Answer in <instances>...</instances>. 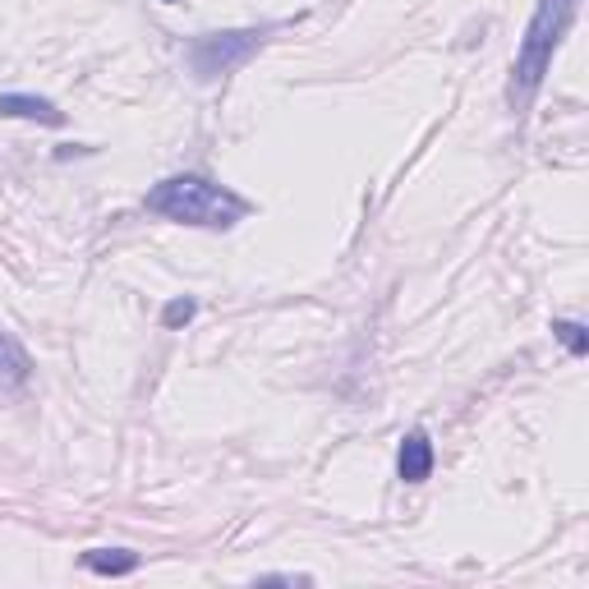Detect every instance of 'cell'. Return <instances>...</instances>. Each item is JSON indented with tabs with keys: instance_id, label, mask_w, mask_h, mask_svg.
I'll list each match as a JSON object with an SVG mask.
<instances>
[{
	"instance_id": "obj_1",
	"label": "cell",
	"mask_w": 589,
	"mask_h": 589,
	"mask_svg": "<svg viewBox=\"0 0 589 589\" xmlns=\"http://www.w3.org/2000/svg\"><path fill=\"white\" fill-rule=\"evenodd\" d=\"M143 208L166 216V222L203 226V231H231L235 222L249 216V203L239 199V193L212 185L208 176H170L162 185H152Z\"/></svg>"
},
{
	"instance_id": "obj_2",
	"label": "cell",
	"mask_w": 589,
	"mask_h": 589,
	"mask_svg": "<svg viewBox=\"0 0 589 589\" xmlns=\"http://www.w3.org/2000/svg\"><path fill=\"white\" fill-rule=\"evenodd\" d=\"M576 10H580V0H539L534 5L526 42H520V51H516V97L520 102H530L539 93L543 74L553 70V56L562 47L566 28H572Z\"/></svg>"
},
{
	"instance_id": "obj_3",
	"label": "cell",
	"mask_w": 589,
	"mask_h": 589,
	"mask_svg": "<svg viewBox=\"0 0 589 589\" xmlns=\"http://www.w3.org/2000/svg\"><path fill=\"white\" fill-rule=\"evenodd\" d=\"M268 28H231V33H199L189 42V70L199 79H222L239 70L258 47H263Z\"/></svg>"
},
{
	"instance_id": "obj_4",
	"label": "cell",
	"mask_w": 589,
	"mask_h": 589,
	"mask_svg": "<svg viewBox=\"0 0 589 589\" xmlns=\"http://www.w3.org/2000/svg\"><path fill=\"white\" fill-rule=\"evenodd\" d=\"M433 443H428V433L424 428H410L405 438H401V451H397V474H401V484H424V479L433 474Z\"/></svg>"
},
{
	"instance_id": "obj_5",
	"label": "cell",
	"mask_w": 589,
	"mask_h": 589,
	"mask_svg": "<svg viewBox=\"0 0 589 589\" xmlns=\"http://www.w3.org/2000/svg\"><path fill=\"white\" fill-rule=\"evenodd\" d=\"M0 116H14V120H37V125H64V111L47 97H33V93H0Z\"/></svg>"
},
{
	"instance_id": "obj_6",
	"label": "cell",
	"mask_w": 589,
	"mask_h": 589,
	"mask_svg": "<svg viewBox=\"0 0 589 589\" xmlns=\"http://www.w3.org/2000/svg\"><path fill=\"white\" fill-rule=\"evenodd\" d=\"M33 378V360L5 327H0V387H24Z\"/></svg>"
},
{
	"instance_id": "obj_7",
	"label": "cell",
	"mask_w": 589,
	"mask_h": 589,
	"mask_svg": "<svg viewBox=\"0 0 589 589\" xmlns=\"http://www.w3.org/2000/svg\"><path fill=\"white\" fill-rule=\"evenodd\" d=\"M83 566L93 576H134L139 572V553L129 549H89L83 553Z\"/></svg>"
},
{
	"instance_id": "obj_8",
	"label": "cell",
	"mask_w": 589,
	"mask_h": 589,
	"mask_svg": "<svg viewBox=\"0 0 589 589\" xmlns=\"http://www.w3.org/2000/svg\"><path fill=\"white\" fill-rule=\"evenodd\" d=\"M553 337H557V341H562V345H566V351H572L576 360H580V355H589V337H585V327H580V322H566V318H557V322H553Z\"/></svg>"
},
{
	"instance_id": "obj_9",
	"label": "cell",
	"mask_w": 589,
	"mask_h": 589,
	"mask_svg": "<svg viewBox=\"0 0 589 589\" xmlns=\"http://www.w3.org/2000/svg\"><path fill=\"white\" fill-rule=\"evenodd\" d=\"M193 314H199V304H193V299H170L162 309V327H185Z\"/></svg>"
},
{
	"instance_id": "obj_10",
	"label": "cell",
	"mask_w": 589,
	"mask_h": 589,
	"mask_svg": "<svg viewBox=\"0 0 589 589\" xmlns=\"http://www.w3.org/2000/svg\"><path fill=\"white\" fill-rule=\"evenodd\" d=\"M162 5H180V0H162Z\"/></svg>"
}]
</instances>
